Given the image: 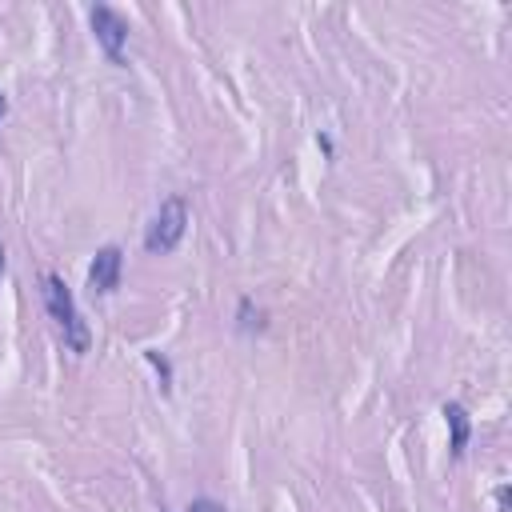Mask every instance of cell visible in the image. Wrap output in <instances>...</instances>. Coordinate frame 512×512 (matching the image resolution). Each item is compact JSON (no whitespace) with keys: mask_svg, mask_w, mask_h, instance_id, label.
Wrapping results in <instances>:
<instances>
[{"mask_svg":"<svg viewBox=\"0 0 512 512\" xmlns=\"http://www.w3.org/2000/svg\"><path fill=\"white\" fill-rule=\"evenodd\" d=\"M40 296H44V308H48V316L56 320V328H60V336H64V348L76 352V356H84V352L92 348V328H88V320L80 316L76 296H72V288L64 284V276L44 272Z\"/></svg>","mask_w":512,"mask_h":512,"instance_id":"obj_1","label":"cell"},{"mask_svg":"<svg viewBox=\"0 0 512 512\" xmlns=\"http://www.w3.org/2000/svg\"><path fill=\"white\" fill-rule=\"evenodd\" d=\"M188 200L184 196H164L160 200V208H156V216L148 220V228H144V248L152 252V256H168V252H176L180 248V240H184V232H188Z\"/></svg>","mask_w":512,"mask_h":512,"instance_id":"obj_2","label":"cell"},{"mask_svg":"<svg viewBox=\"0 0 512 512\" xmlns=\"http://www.w3.org/2000/svg\"><path fill=\"white\" fill-rule=\"evenodd\" d=\"M88 20H92V36H96V44L104 48V56H108V64H124V44H128V20L116 12V8H108V4H96L92 12H88Z\"/></svg>","mask_w":512,"mask_h":512,"instance_id":"obj_3","label":"cell"},{"mask_svg":"<svg viewBox=\"0 0 512 512\" xmlns=\"http://www.w3.org/2000/svg\"><path fill=\"white\" fill-rule=\"evenodd\" d=\"M120 272H124V252H120V244L96 248L92 264H88V292H92V296H112V292L120 288Z\"/></svg>","mask_w":512,"mask_h":512,"instance_id":"obj_4","label":"cell"},{"mask_svg":"<svg viewBox=\"0 0 512 512\" xmlns=\"http://www.w3.org/2000/svg\"><path fill=\"white\" fill-rule=\"evenodd\" d=\"M444 420H448V456L452 460H464L468 452V440H472V420H468V408L460 400H444Z\"/></svg>","mask_w":512,"mask_h":512,"instance_id":"obj_5","label":"cell"},{"mask_svg":"<svg viewBox=\"0 0 512 512\" xmlns=\"http://www.w3.org/2000/svg\"><path fill=\"white\" fill-rule=\"evenodd\" d=\"M236 328L240 332H260L264 328V312L252 308V296H240V304H236Z\"/></svg>","mask_w":512,"mask_h":512,"instance_id":"obj_6","label":"cell"},{"mask_svg":"<svg viewBox=\"0 0 512 512\" xmlns=\"http://www.w3.org/2000/svg\"><path fill=\"white\" fill-rule=\"evenodd\" d=\"M144 356H148V364H152V368L160 372V388H168V384H172V368H168V360H164L160 352H152V348H148Z\"/></svg>","mask_w":512,"mask_h":512,"instance_id":"obj_7","label":"cell"},{"mask_svg":"<svg viewBox=\"0 0 512 512\" xmlns=\"http://www.w3.org/2000/svg\"><path fill=\"white\" fill-rule=\"evenodd\" d=\"M188 512H224V504H216V500L200 496V500H192V504H188Z\"/></svg>","mask_w":512,"mask_h":512,"instance_id":"obj_8","label":"cell"},{"mask_svg":"<svg viewBox=\"0 0 512 512\" xmlns=\"http://www.w3.org/2000/svg\"><path fill=\"white\" fill-rule=\"evenodd\" d=\"M496 512H508V484L496 488Z\"/></svg>","mask_w":512,"mask_h":512,"instance_id":"obj_9","label":"cell"},{"mask_svg":"<svg viewBox=\"0 0 512 512\" xmlns=\"http://www.w3.org/2000/svg\"><path fill=\"white\" fill-rule=\"evenodd\" d=\"M4 116H8V96L0 92V120H4Z\"/></svg>","mask_w":512,"mask_h":512,"instance_id":"obj_10","label":"cell"},{"mask_svg":"<svg viewBox=\"0 0 512 512\" xmlns=\"http://www.w3.org/2000/svg\"><path fill=\"white\" fill-rule=\"evenodd\" d=\"M0 272H4V248H0Z\"/></svg>","mask_w":512,"mask_h":512,"instance_id":"obj_11","label":"cell"}]
</instances>
